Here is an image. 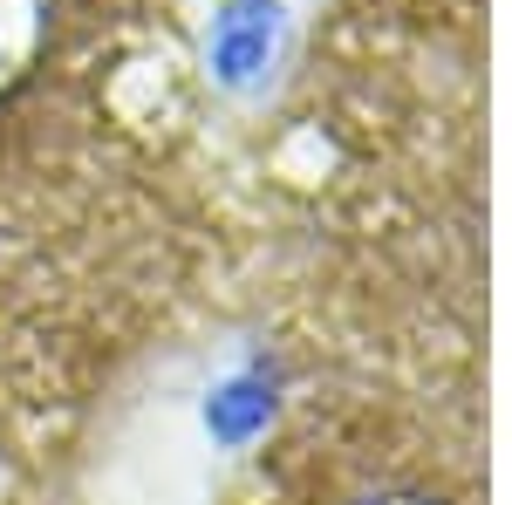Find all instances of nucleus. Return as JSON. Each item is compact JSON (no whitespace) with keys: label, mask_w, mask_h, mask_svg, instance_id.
<instances>
[{"label":"nucleus","mask_w":512,"mask_h":505,"mask_svg":"<svg viewBox=\"0 0 512 505\" xmlns=\"http://www.w3.org/2000/svg\"><path fill=\"white\" fill-rule=\"evenodd\" d=\"M233 505H485L472 403L342 376L260 451Z\"/></svg>","instance_id":"f257e3e1"}]
</instances>
